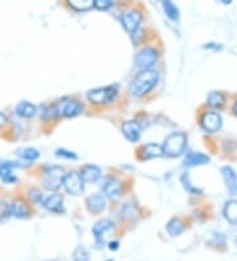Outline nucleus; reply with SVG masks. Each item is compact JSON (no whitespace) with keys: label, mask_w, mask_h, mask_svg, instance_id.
Instances as JSON below:
<instances>
[{"label":"nucleus","mask_w":237,"mask_h":261,"mask_svg":"<svg viewBox=\"0 0 237 261\" xmlns=\"http://www.w3.org/2000/svg\"><path fill=\"white\" fill-rule=\"evenodd\" d=\"M202 127L207 132H216L221 127V118L216 112H208L202 119Z\"/></svg>","instance_id":"obj_12"},{"label":"nucleus","mask_w":237,"mask_h":261,"mask_svg":"<svg viewBox=\"0 0 237 261\" xmlns=\"http://www.w3.org/2000/svg\"><path fill=\"white\" fill-rule=\"evenodd\" d=\"M87 207L91 212H101L104 210L105 199L103 194H94L91 197L87 198Z\"/></svg>","instance_id":"obj_18"},{"label":"nucleus","mask_w":237,"mask_h":261,"mask_svg":"<svg viewBox=\"0 0 237 261\" xmlns=\"http://www.w3.org/2000/svg\"><path fill=\"white\" fill-rule=\"evenodd\" d=\"M114 5V0H94V7L99 11H107Z\"/></svg>","instance_id":"obj_30"},{"label":"nucleus","mask_w":237,"mask_h":261,"mask_svg":"<svg viewBox=\"0 0 237 261\" xmlns=\"http://www.w3.org/2000/svg\"><path fill=\"white\" fill-rule=\"evenodd\" d=\"M108 261H112V260H108Z\"/></svg>","instance_id":"obj_38"},{"label":"nucleus","mask_w":237,"mask_h":261,"mask_svg":"<svg viewBox=\"0 0 237 261\" xmlns=\"http://www.w3.org/2000/svg\"><path fill=\"white\" fill-rule=\"evenodd\" d=\"M121 131H123L124 136L131 142H136L140 140V136H141V127H140V124L135 122V120H128V122H125V123L123 124V127H121Z\"/></svg>","instance_id":"obj_11"},{"label":"nucleus","mask_w":237,"mask_h":261,"mask_svg":"<svg viewBox=\"0 0 237 261\" xmlns=\"http://www.w3.org/2000/svg\"><path fill=\"white\" fill-rule=\"evenodd\" d=\"M224 96L220 92H211L207 98V103L212 107H221L224 104Z\"/></svg>","instance_id":"obj_28"},{"label":"nucleus","mask_w":237,"mask_h":261,"mask_svg":"<svg viewBox=\"0 0 237 261\" xmlns=\"http://www.w3.org/2000/svg\"><path fill=\"white\" fill-rule=\"evenodd\" d=\"M162 7H164L165 15H166L170 20L177 21L178 18H179V9L177 8V5L174 4L171 0H164Z\"/></svg>","instance_id":"obj_23"},{"label":"nucleus","mask_w":237,"mask_h":261,"mask_svg":"<svg viewBox=\"0 0 237 261\" xmlns=\"http://www.w3.org/2000/svg\"><path fill=\"white\" fill-rule=\"evenodd\" d=\"M68 3L71 8L79 12L88 11L94 7V0H68Z\"/></svg>","instance_id":"obj_24"},{"label":"nucleus","mask_w":237,"mask_h":261,"mask_svg":"<svg viewBox=\"0 0 237 261\" xmlns=\"http://www.w3.org/2000/svg\"><path fill=\"white\" fill-rule=\"evenodd\" d=\"M208 162H210V157L205 156L203 153H198V152H190L185 158V166L205 165Z\"/></svg>","instance_id":"obj_19"},{"label":"nucleus","mask_w":237,"mask_h":261,"mask_svg":"<svg viewBox=\"0 0 237 261\" xmlns=\"http://www.w3.org/2000/svg\"><path fill=\"white\" fill-rule=\"evenodd\" d=\"M224 215L231 225H237V201H229L224 207Z\"/></svg>","instance_id":"obj_22"},{"label":"nucleus","mask_w":237,"mask_h":261,"mask_svg":"<svg viewBox=\"0 0 237 261\" xmlns=\"http://www.w3.org/2000/svg\"><path fill=\"white\" fill-rule=\"evenodd\" d=\"M166 229H168V232L171 236H179V235L182 234L183 229H185V226L179 219H171L166 226Z\"/></svg>","instance_id":"obj_25"},{"label":"nucleus","mask_w":237,"mask_h":261,"mask_svg":"<svg viewBox=\"0 0 237 261\" xmlns=\"http://www.w3.org/2000/svg\"><path fill=\"white\" fill-rule=\"evenodd\" d=\"M102 174V170L101 168H98V166L95 165H85L81 169V173H79V175H81V178L83 179V182H96L98 179H99V177H101Z\"/></svg>","instance_id":"obj_14"},{"label":"nucleus","mask_w":237,"mask_h":261,"mask_svg":"<svg viewBox=\"0 0 237 261\" xmlns=\"http://www.w3.org/2000/svg\"><path fill=\"white\" fill-rule=\"evenodd\" d=\"M74 261H90V253L85 247H78L73 253Z\"/></svg>","instance_id":"obj_29"},{"label":"nucleus","mask_w":237,"mask_h":261,"mask_svg":"<svg viewBox=\"0 0 237 261\" xmlns=\"http://www.w3.org/2000/svg\"><path fill=\"white\" fill-rule=\"evenodd\" d=\"M64 185L65 190L71 194V195H81L83 192V186H85V182L83 179L81 178V175L75 172H70V173H66L64 177Z\"/></svg>","instance_id":"obj_6"},{"label":"nucleus","mask_w":237,"mask_h":261,"mask_svg":"<svg viewBox=\"0 0 237 261\" xmlns=\"http://www.w3.org/2000/svg\"><path fill=\"white\" fill-rule=\"evenodd\" d=\"M164 156V149H162V145H158V144H146L145 147L142 148V158L145 160H149V158H155V157Z\"/></svg>","instance_id":"obj_20"},{"label":"nucleus","mask_w":237,"mask_h":261,"mask_svg":"<svg viewBox=\"0 0 237 261\" xmlns=\"http://www.w3.org/2000/svg\"><path fill=\"white\" fill-rule=\"evenodd\" d=\"M64 177L65 172L62 168H59V166H51V168H48L45 170V174H44V179H42L44 188L46 190H51V191L58 190L62 186Z\"/></svg>","instance_id":"obj_4"},{"label":"nucleus","mask_w":237,"mask_h":261,"mask_svg":"<svg viewBox=\"0 0 237 261\" xmlns=\"http://www.w3.org/2000/svg\"><path fill=\"white\" fill-rule=\"evenodd\" d=\"M235 114L237 115V103H236V105H235Z\"/></svg>","instance_id":"obj_36"},{"label":"nucleus","mask_w":237,"mask_h":261,"mask_svg":"<svg viewBox=\"0 0 237 261\" xmlns=\"http://www.w3.org/2000/svg\"><path fill=\"white\" fill-rule=\"evenodd\" d=\"M55 155L58 157H62V158H68V160H77V155L74 152L66 151V149H58L55 152Z\"/></svg>","instance_id":"obj_31"},{"label":"nucleus","mask_w":237,"mask_h":261,"mask_svg":"<svg viewBox=\"0 0 237 261\" xmlns=\"http://www.w3.org/2000/svg\"><path fill=\"white\" fill-rule=\"evenodd\" d=\"M115 229L114 223L108 219H103L101 222H98L95 226H94V228H92V234L95 236L96 242L98 244L104 243L105 238L108 236V235L112 232Z\"/></svg>","instance_id":"obj_9"},{"label":"nucleus","mask_w":237,"mask_h":261,"mask_svg":"<svg viewBox=\"0 0 237 261\" xmlns=\"http://www.w3.org/2000/svg\"><path fill=\"white\" fill-rule=\"evenodd\" d=\"M31 199H32L34 203H42V201H44L41 192L37 191V190H32V191H31Z\"/></svg>","instance_id":"obj_32"},{"label":"nucleus","mask_w":237,"mask_h":261,"mask_svg":"<svg viewBox=\"0 0 237 261\" xmlns=\"http://www.w3.org/2000/svg\"><path fill=\"white\" fill-rule=\"evenodd\" d=\"M9 215L18 218V219H24L29 216V209H28L27 203L23 201H14L9 203Z\"/></svg>","instance_id":"obj_15"},{"label":"nucleus","mask_w":237,"mask_h":261,"mask_svg":"<svg viewBox=\"0 0 237 261\" xmlns=\"http://www.w3.org/2000/svg\"><path fill=\"white\" fill-rule=\"evenodd\" d=\"M182 185H183V188H185V190H186L188 194H192V195H198L199 192H202L201 189H198L195 188L194 185L191 183V181H190V175L188 174H183L182 175Z\"/></svg>","instance_id":"obj_27"},{"label":"nucleus","mask_w":237,"mask_h":261,"mask_svg":"<svg viewBox=\"0 0 237 261\" xmlns=\"http://www.w3.org/2000/svg\"><path fill=\"white\" fill-rule=\"evenodd\" d=\"M83 111V105L75 99L64 98L55 103L53 112L57 118H74Z\"/></svg>","instance_id":"obj_2"},{"label":"nucleus","mask_w":237,"mask_h":261,"mask_svg":"<svg viewBox=\"0 0 237 261\" xmlns=\"http://www.w3.org/2000/svg\"><path fill=\"white\" fill-rule=\"evenodd\" d=\"M16 112L23 118H33L37 112L36 105L29 102H20L16 107Z\"/></svg>","instance_id":"obj_21"},{"label":"nucleus","mask_w":237,"mask_h":261,"mask_svg":"<svg viewBox=\"0 0 237 261\" xmlns=\"http://www.w3.org/2000/svg\"><path fill=\"white\" fill-rule=\"evenodd\" d=\"M185 147H186V136L181 132H174L165 139L162 149H164V155L177 157L182 155Z\"/></svg>","instance_id":"obj_3"},{"label":"nucleus","mask_w":237,"mask_h":261,"mask_svg":"<svg viewBox=\"0 0 237 261\" xmlns=\"http://www.w3.org/2000/svg\"><path fill=\"white\" fill-rule=\"evenodd\" d=\"M102 189H103L105 197L111 198V199H118V198L121 197V192H123V186H121L120 181L116 178L105 179Z\"/></svg>","instance_id":"obj_10"},{"label":"nucleus","mask_w":237,"mask_h":261,"mask_svg":"<svg viewBox=\"0 0 237 261\" xmlns=\"http://www.w3.org/2000/svg\"><path fill=\"white\" fill-rule=\"evenodd\" d=\"M14 161L8 162H1L0 164V178L4 183H14L16 182V177L12 173V168L18 166V164H12Z\"/></svg>","instance_id":"obj_17"},{"label":"nucleus","mask_w":237,"mask_h":261,"mask_svg":"<svg viewBox=\"0 0 237 261\" xmlns=\"http://www.w3.org/2000/svg\"><path fill=\"white\" fill-rule=\"evenodd\" d=\"M236 244H237V238H236Z\"/></svg>","instance_id":"obj_37"},{"label":"nucleus","mask_w":237,"mask_h":261,"mask_svg":"<svg viewBox=\"0 0 237 261\" xmlns=\"http://www.w3.org/2000/svg\"><path fill=\"white\" fill-rule=\"evenodd\" d=\"M42 206L51 212H57V214L64 212V201H62V197L58 194H51L49 197H46L42 201Z\"/></svg>","instance_id":"obj_13"},{"label":"nucleus","mask_w":237,"mask_h":261,"mask_svg":"<svg viewBox=\"0 0 237 261\" xmlns=\"http://www.w3.org/2000/svg\"><path fill=\"white\" fill-rule=\"evenodd\" d=\"M220 1H221V3H223V4L228 5V4H231V3H232L233 0H220Z\"/></svg>","instance_id":"obj_35"},{"label":"nucleus","mask_w":237,"mask_h":261,"mask_svg":"<svg viewBox=\"0 0 237 261\" xmlns=\"http://www.w3.org/2000/svg\"><path fill=\"white\" fill-rule=\"evenodd\" d=\"M118 96V87L108 86L95 88L88 92V101L94 104H107L114 102Z\"/></svg>","instance_id":"obj_5"},{"label":"nucleus","mask_w":237,"mask_h":261,"mask_svg":"<svg viewBox=\"0 0 237 261\" xmlns=\"http://www.w3.org/2000/svg\"><path fill=\"white\" fill-rule=\"evenodd\" d=\"M5 123H7V116H5L4 114H1V112H0V128L4 125Z\"/></svg>","instance_id":"obj_34"},{"label":"nucleus","mask_w":237,"mask_h":261,"mask_svg":"<svg viewBox=\"0 0 237 261\" xmlns=\"http://www.w3.org/2000/svg\"><path fill=\"white\" fill-rule=\"evenodd\" d=\"M118 242H111L110 244H108V248H110L111 251H118Z\"/></svg>","instance_id":"obj_33"},{"label":"nucleus","mask_w":237,"mask_h":261,"mask_svg":"<svg viewBox=\"0 0 237 261\" xmlns=\"http://www.w3.org/2000/svg\"><path fill=\"white\" fill-rule=\"evenodd\" d=\"M142 16L138 11H129L121 16V24L129 33L136 32L138 28H141Z\"/></svg>","instance_id":"obj_8"},{"label":"nucleus","mask_w":237,"mask_h":261,"mask_svg":"<svg viewBox=\"0 0 237 261\" xmlns=\"http://www.w3.org/2000/svg\"><path fill=\"white\" fill-rule=\"evenodd\" d=\"M158 83V73L155 70H142L131 83V92L135 96H142L153 90Z\"/></svg>","instance_id":"obj_1"},{"label":"nucleus","mask_w":237,"mask_h":261,"mask_svg":"<svg viewBox=\"0 0 237 261\" xmlns=\"http://www.w3.org/2000/svg\"><path fill=\"white\" fill-rule=\"evenodd\" d=\"M17 156L27 161H34L40 157V152H37L34 148H24L17 151Z\"/></svg>","instance_id":"obj_26"},{"label":"nucleus","mask_w":237,"mask_h":261,"mask_svg":"<svg viewBox=\"0 0 237 261\" xmlns=\"http://www.w3.org/2000/svg\"><path fill=\"white\" fill-rule=\"evenodd\" d=\"M221 173H223L224 181H225V185L227 188L231 191V194L233 195H237V174L233 172L232 168L229 166H225L221 169Z\"/></svg>","instance_id":"obj_16"},{"label":"nucleus","mask_w":237,"mask_h":261,"mask_svg":"<svg viewBox=\"0 0 237 261\" xmlns=\"http://www.w3.org/2000/svg\"><path fill=\"white\" fill-rule=\"evenodd\" d=\"M158 58L157 52L153 48H144L138 52L136 55V65L142 70H149L155 64V61Z\"/></svg>","instance_id":"obj_7"}]
</instances>
